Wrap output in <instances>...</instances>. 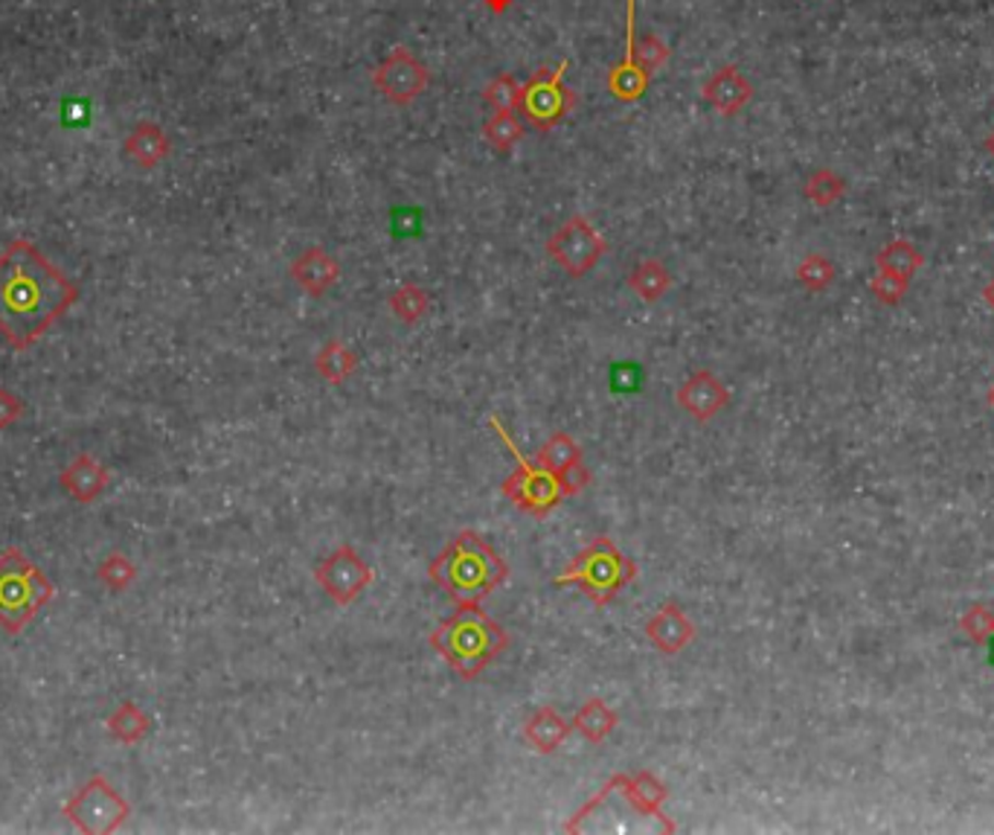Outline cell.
<instances>
[{"label": "cell", "mask_w": 994, "mask_h": 835, "mask_svg": "<svg viewBox=\"0 0 994 835\" xmlns=\"http://www.w3.org/2000/svg\"><path fill=\"white\" fill-rule=\"evenodd\" d=\"M489 426H492L494 434L506 443V449H510L515 463H518L501 484L503 498H506L515 510L529 512V515H547L550 510H556V507L564 501V489H561V484L556 480V475L547 472L541 463H529L527 457L521 454L518 445H515V440L506 434V428L498 422V417L489 419Z\"/></svg>", "instance_id": "6"}, {"label": "cell", "mask_w": 994, "mask_h": 835, "mask_svg": "<svg viewBox=\"0 0 994 835\" xmlns=\"http://www.w3.org/2000/svg\"><path fill=\"white\" fill-rule=\"evenodd\" d=\"M669 56H671V47L655 33H648L646 38L638 44V68L643 70V77L646 79H652V73L660 70L663 65L669 61Z\"/></svg>", "instance_id": "35"}, {"label": "cell", "mask_w": 994, "mask_h": 835, "mask_svg": "<svg viewBox=\"0 0 994 835\" xmlns=\"http://www.w3.org/2000/svg\"><path fill=\"white\" fill-rule=\"evenodd\" d=\"M617 792L629 801L631 810L640 815H655L663 819V803L669 798L666 784H660L652 772H640V775H617Z\"/></svg>", "instance_id": "20"}, {"label": "cell", "mask_w": 994, "mask_h": 835, "mask_svg": "<svg viewBox=\"0 0 994 835\" xmlns=\"http://www.w3.org/2000/svg\"><path fill=\"white\" fill-rule=\"evenodd\" d=\"M24 417V402L17 399L9 387H0V431H7Z\"/></svg>", "instance_id": "36"}, {"label": "cell", "mask_w": 994, "mask_h": 835, "mask_svg": "<svg viewBox=\"0 0 994 835\" xmlns=\"http://www.w3.org/2000/svg\"><path fill=\"white\" fill-rule=\"evenodd\" d=\"M59 484L73 501L94 503L96 498H103L105 489H108L110 472L105 469L96 457H91V454H77V457L61 469Z\"/></svg>", "instance_id": "18"}, {"label": "cell", "mask_w": 994, "mask_h": 835, "mask_svg": "<svg viewBox=\"0 0 994 835\" xmlns=\"http://www.w3.org/2000/svg\"><path fill=\"white\" fill-rule=\"evenodd\" d=\"M922 263H925V256L919 254V247L913 242H908V239H892L876 256V265L881 271L896 274L901 280H910L922 268Z\"/></svg>", "instance_id": "26"}, {"label": "cell", "mask_w": 994, "mask_h": 835, "mask_svg": "<svg viewBox=\"0 0 994 835\" xmlns=\"http://www.w3.org/2000/svg\"><path fill=\"white\" fill-rule=\"evenodd\" d=\"M524 740L538 751V754H556V751L568 742V737L573 733V722L564 719L556 708L545 705L536 714L527 716V722L521 728Z\"/></svg>", "instance_id": "19"}, {"label": "cell", "mask_w": 994, "mask_h": 835, "mask_svg": "<svg viewBox=\"0 0 994 835\" xmlns=\"http://www.w3.org/2000/svg\"><path fill=\"white\" fill-rule=\"evenodd\" d=\"M315 580L331 603L347 608V605L355 603L358 596L373 585L375 571L361 559L355 547L343 545L338 550H331L324 563L317 565Z\"/></svg>", "instance_id": "11"}, {"label": "cell", "mask_w": 994, "mask_h": 835, "mask_svg": "<svg viewBox=\"0 0 994 835\" xmlns=\"http://www.w3.org/2000/svg\"><path fill=\"white\" fill-rule=\"evenodd\" d=\"M289 274L291 280L297 282L306 294H312V298H324L326 291L340 280V265L326 247L312 245L289 265Z\"/></svg>", "instance_id": "17"}, {"label": "cell", "mask_w": 994, "mask_h": 835, "mask_svg": "<svg viewBox=\"0 0 994 835\" xmlns=\"http://www.w3.org/2000/svg\"><path fill=\"white\" fill-rule=\"evenodd\" d=\"M989 405H992V410H994V382H992V387H989Z\"/></svg>", "instance_id": "41"}, {"label": "cell", "mask_w": 994, "mask_h": 835, "mask_svg": "<svg viewBox=\"0 0 994 835\" xmlns=\"http://www.w3.org/2000/svg\"><path fill=\"white\" fill-rule=\"evenodd\" d=\"M483 100L492 105L494 112H518L521 103H524V85H518L512 73H498L483 88Z\"/></svg>", "instance_id": "31"}, {"label": "cell", "mask_w": 994, "mask_h": 835, "mask_svg": "<svg viewBox=\"0 0 994 835\" xmlns=\"http://www.w3.org/2000/svg\"><path fill=\"white\" fill-rule=\"evenodd\" d=\"M65 815L79 833L108 835L126 824L131 815V803L103 775H94L65 803Z\"/></svg>", "instance_id": "7"}, {"label": "cell", "mask_w": 994, "mask_h": 835, "mask_svg": "<svg viewBox=\"0 0 994 835\" xmlns=\"http://www.w3.org/2000/svg\"><path fill=\"white\" fill-rule=\"evenodd\" d=\"M52 596L56 585L50 577L35 568L21 547H7L0 554V626L9 635L24 631Z\"/></svg>", "instance_id": "4"}, {"label": "cell", "mask_w": 994, "mask_h": 835, "mask_svg": "<svg viewBox=\"0 0 994 835\" xmlns=\"http://www.w3.org/2000/svg\"><path fill=\"white\" fill-rule=\"evenodd\" d=\"M986 152L994 158V128H992V135L986 137Z\"/></svg>", "instance_id": "40"}, {"label": "cell", "mask_w": 994, "mask_h": 835, "mask_svg": "<svg viewBox=\"0 0 994 835\" xmlns=\"http://www.w3.org/2000/svg\"><path fill=\"white\" fill-rule=\"evenodd\" d=\"M536 463H541L547 472L556 475V480H559L561 489H564V498H568V495H578L587 484H590L582 449H578V443L568 434V431H556V434H550V440L541 445Z\"/></svg>", "instance_id": "12"}, {"label": "cell", "mask_w": 994, "mask_h": 835, "mask_svg": "<svg viewBox=\"0 0 994 835\" xmlns=\"http://www.w3.org/2000/svg\"><path fill=\"white\" fill-rule=\"evenodd\" d=\"M564 70H568V59H561L552 70H538L536 77L529 79L524 85V114L538 131H552L559 126L561 119L568 117L576 105L573 91H564Z\"/></svg>", "instance_id": "10"}, {"label": "cell", "mask_w": 994, "mask_h": 835, "mask_svg": "<svg viewBox=\"0 0 994 835\" xmlns=\"http://www.w3.org/2000/svg\"><path fill=\"white\" fill-rule=\"evenodd\" d=\"M983 300H986L989 309H992V312H994V277H992V280H989L986 289H983Z\"/></svg>", "instance_id": "38"}, {"label": "cell", "mask_w": 994, "mask_h": 835, "mask_svg": "<svg viewBox=\"0 0 994 835\" xmlns=\"http://www.w3.org/2000/svg\"><path fill=\"white\" fill-rule=\"evenodd\" d=\"M960 629L962 635L969 640H974V643H986L994 635V612L986 603L971 605L969 612L960 617Z\"/></svg>", "instance_id": "33"}, {"label": "cell", "mask_w": 994, "mask_h": 835, "mask_svg": "<svg viewBox=\"0 0 994 835\" xmlns=\"http://www.w3.org/2000/svg\"><path fill=\"white\" fill-rule=\"evenodd\" d=\"M387 306H390V312L399 317L401 324H419L428 315V309H431V294L422 286H417V282H405V286H399L387 298Z\"/></svg>", "instance_id": "28"}, {"label": "cell", "mask_w": 994, "mask_h": 835, "mask_svg": "<svg viewBox=\"0 0 994 835\" xmlns=\"http://www.w3.org/2000/svg\"><path fill=\"white\" fill-rule=\"evenodd\" d=\"M312 364H315V370L320 373L324 382L343 384L358 370V356L343 341H329L315 352Z\"/></svg>", "instance_id": "24"}, {"label": "cell", "mask_w": 994, "mask_h": 835, "mask_svg": "<svg viewBox=\"0 0 994 835\" xmlns=\"http://www.w3.org/2000/svg\"><path fill=\"white\" fill-rule=\"evenodd\" d=\"M671 274L669 268L655 259V256H646V259H640L629 274V289L638 294L640 300H646V303H657L660 298H666L671 289Z\"/></svg>", "instance_id": "22"}, {"label": "cell", "mask_w": 994, "mask_h": 835, "mask_svg": "<svg viewBox=\"0 0 994 835\" xmlns=\"http://www.w3.org/2000/svg\"><path fill=\"white\" fill-rule=\"evenodd\" d=\"M126 152L140 166H154V163H161L169 154V137L163 135L157 126L145 123L137 131H131V137L126 140Z\"/></svg>", "instance_id": "25"}, {"label": "cell", "mask_w": 994, "mask_h": 835, "mask_svg": "<svg viewBox=\"0 0 994 835\" xmlns=\"http://www.w3.org/2000/svg\"><path fill=\"white\" fill-rule=\"evenodd\" d=\"M108 733L119 745H137L152 733V716L145 714L140 705L126 699L108 716Z\"/></svg>", "instance_id": "23"}, {"label": "cell", "mask_w": 994, "mask_h": 835, "mask_svg": "<svg viewBox=\"0 0 994 835\" xmlns=\"http://www.w3.org/2000/svg\"><path fill=\"white\" fill-rule=\"evenodd\" d=\"M797 280L806 291L820 294V291H826L832 286L834 263L826 254H808L806 259L797 265Z\"/></svg>", "instance_id": "32"}, {"label": "cell", "mask_w": 994, "mask_h": 835, "mask_svg": "<svg viewBox=\"0 0 994 835\" xmlns=\"http://www.w3.org/2000/svg\"><path fill=\"white\" fill-rule=\"evenodd\" d=\"M483 140L492 146L494 152H512L524 140V123L515 112H494L483 123Z\"/></svg>", "instance_id": "27"}, {"label": "cell", "mask_w": 994, "mask_h": 835, "mask_svg": "<svg viewBox=\"0 0 994 835\" xmlns=\"http://www.w3.org/2000/svg\"><path fill=\"white\" fill-rule=\"evenodd\" d=\"M634 7H638V0H625V53H622V61L611 70V77H608V91H611L613 100H620V103H638L640 96L646 94L648 82H652V79L643 77V70L638 68Z\"/></svg>", "instance_id": "15"}, {"label": "cell", "mask_w": 994, "mask_h": 835, "mask_svg": "<svg viewBox=\"0 0 994 835\" xmlns=\"http://www.w3.org/2000/svg\"><path fill=\"white\" fill-rule=\"evenodd\" d=\"M605 251H608V242L582 213L570 216L568 222L547 239V254L552 256V263L573 280H582L594 271Z\"/></svg>", "instance_id": "8"}, {"label": "cell", "mask_w": 994, "mask_h": 835, "mask_svg": "<svg viewBox=\"0 0 994 835\" xmlns=\"http://www.w3.org/2000/svg\"><path fill=\"white\" fill-rule=\"evenodd\" d=\"M570 722H573V731H576L582 740H587L590 745H599V742L617 728L620 716H617V710H613L608 701L594 696V699H587L585 705L573 714Z\"/></svg>", "instance_id": "21"}, {"label": "cell", "mask_w": 994, "mask_h": 835, "mask_svg": "<svg viewBox=\"0 0 994 835\" xmlns=\"http://www.w3.org/2000/svg\"><path fill=\"white\" fill-rule=\"evenodd\" d=\"M428 640L436 649V656L466 682L486 673L510 647L506 629L492 621L480 605H459L457 612L431 631Z\"/></svg>", "instance_id": "3"}, {"label": "cell", "mask_w": 994, "mask_h": 835, "mask_svg": "<svg viewBox=\"0 0 994 835\" xmlns=\"http://www.w3.org/2000/svg\"><path fill=\"white\" fill-rule=\"evenodd\" d=\"M431 580L457 605H480L494 589H501L510 568L503 556L475 530H459L448 545L442 547L428 568Z\"/></svg>", "instance_id": "2"}, {"label": "cell", "mask_w": 994, "mask_h": 835, "mask_svg": "<svg viewBox=\"0 0 994 835\" xmlns=\"http://www.w3.org/2000/svg\"><path fill=\"white\" fill-rule=\"evenodd\" d=\"M908 289L910 280H901V277H896V274L890 271H881V268H878V271L873 274V280H869V294H873L878 303H884V306H899L901 300H904V294H908Z\"/></svg>", "instance_id": "34"}, {"label": "cell", "mask_w": 994, "mask_h": 835, "mask_svg": "<svg viewBox=\"0 0 994 835\" xmlns=\"http://www.w3.org/2000/svg\"><path fill=\"white\" fill-rule=\"evenodd\" d=\"M638 577V563L622 554L608 536L594 538L573 556V563L556 577V585H576L596 605H608Z\"/></svg>", "instance_id": "5"}, {"label": "cell", "mask_w": 994, "mask_h": 835, "mask_svg": "<svg viewBox=\"0 0 994 835\" xmlns=\"http://www.w3.org/2000/svg\"><path fill=\"white\" fill-rule=\"evenodd\" d=\"M431 85V70L408 47H393L390 56L373 70V88L396 108H408Z\"/></svg>", "instance_id": "9"}, {"label": "cell", "mask_w": 994, "mask_h": 835, "mask_svg": "<svg viewBox=\"0 0 994 835\" xmlns=\"http://www.w3.org/2000/svg\"><path fill=\"white\" fill-rule=\"evenodd\" d=\"M77 298V286L24 239L0 254V335L9 347H33Z\"/></svg>", "instance_id": "1"}, {"label": "cell", "mask_w": 994, "mask_h": 835, "mask_svg": "<svg viewBox=\"0 0 994 835\" xmlns=\"http://www.w3.org/2000/svg\"><path fill=\"white\" fill-rule=\"evenodd\" d=\"M678 408H683L692 419L698 422H710L715 414H722L727 408V402H730V391H727V384L718 379L710 370H698L687 379V382L678 387Z\"/></svg>", "instance_id": "13"}, {"label": "cell", "mask_w": 994, "mask_h": 835, "mask_svg": "<svg viewBox=\"0 0 994 835\" xmlns=\"http://www.w3.org/2000/svg\"><path fill=\"white\" fill-rule=\"evenodd\" d=\"M137 565L128 559L126 554H110L105 556L100 568H96V580L103 582L105 589L114 591V594H122L135 585L137 580Z\"/></svg>", "instance_id": "30"}, {"label": "cell", "mask_w": 994, "mask_h": 835, "mask_svg": "<svg viewBox=\"0 0 994 835\" xmlns=\"http://www.w3.org/2000/svg\"><path fill=\"white\" fill-rule=\"evenodd\" d=\"M646 640L663 656H678L695 640V623L689 621V614L678 603H663L643 626Z\"/></svg>", "instance_id": "14"}, {"label": "cell", "mask_w": 994, "mask_h": 835, "mask_svg": "<svg viewBox=\"0 0 994 835\" xmlns=\"http://www.w3.org/2000/svg\"><path fill=\"white\" fill-rule=\"evenodd\" d=\"M803 193H806V198L811 205L826 210V207H832L834 201H841V198L846 196V181H843L834 170L823 166V170H815L808 175Z\"/></svg>", "instance_id": "29"}, {"label": "cell", "mask_w": 994, "mask_h": 835, "mask_svg": "<svg viewBox=\"0 0 994 835\" xmlns=\"http://www.w3.org/2000/svg\"><path fill=\"white\" fill-rule=\"evenodd\" d=\"M483 3L489 12H494V15H503V12H506L515 0H483Z\"/></svg>", "instance_id": "37"}, {"label": "cell", "mask_w": 994, "mask_h": 835, "mask_svg": "<svg viewBox=\"0 0 994 835\" xmlns=\"http://www.w3.org/2000/svg\"><path fill=\"white\" fill-rule=\"evenodd\" d=\"M701 94L722 117H736L753 100V85L736 65H724L706 79Z\"/></svg>", "instance_id": "16"}, {"label": "cell", "mask_w": 994, "mask_h": 835, "mask_svg": "<svg viewBox=\"0 0 994 835\" xmlns=\"http://www.w3.org/2000/svg\"><path fill=\"white\" fill-rule=\"evenodd\" d=\"M983 647H986V649H989V664H992V666H994V635H992V638H989V640H986V643H983Z\"/></svg>", "instance_id": "39"}]
</instances>
